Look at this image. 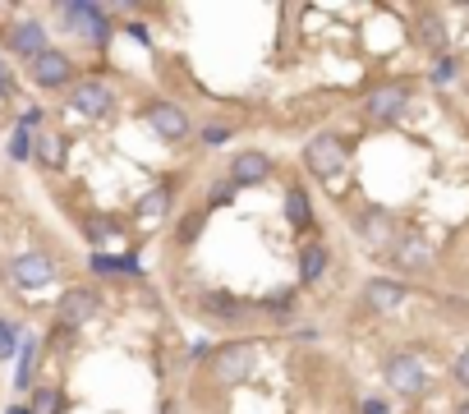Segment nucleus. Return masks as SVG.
<instances>
[{
	"label": "nucleus",
	"mask_w": 469,
	"mask_h": 414,
	"mask_svg": "<svg viewBox=\"0 0 469 414\" xmlns=\"http://www.w3.org/2000/svg\"><path fill=\"white\" fill-rule=\"evenodd\" d=\"M64 153H70V148H64V138H60V133H42V138H37V153H33V157H37L42 166L60 171V166H64Z\"/></svg>",
	"instance_id": "17"
},
{
	"label": "nucleus",
	"mask_w": 469,
	"mask_h": 414,
	"mask_svg": "<svg viewBox=\"0 0 469 414\" xmlns=\"http://www.w3.org/2000/svg\"><path fill=\"white\" fill-rule=\"evenodd\" d=\"M5 414H33V409H28V405H10Z\"/></svg>",
	"instance_id": "34"
},
{
	"label": "nucleus",
	"mask_w": 469,
	"mask_h": 414,
	"mask_svg": "<svg viewBox=\"0 0 469 414\" xmlns=\"http://www.w3.org/2000/svg\"><path fill=\"white\" fill-rule=\"evenodd\" d=\"M28 74H33V84H37V88H46V93H51V88H64V84L74 79V60L64 55V51H55V46H51V51H42V55L28 64Z\"/></svg>",
	"instance_id": "5"
},
{
	"label": "nucleus",
	"mask_w": 469,
	"mask_h": 414,
	"mask_svg": "<svg viewBox=\"0 0 469 414\" xmlns=\"http://www.w3.org/2000/svg\"><path fill=\"white\" fill-rule=\"evenodd\" d=\"M148 124H152V133L161 138V143H184L189 138V115L175 106V102H148Z\"/></svg>",
	"instance_id": "6"
},
{
	"label": "nucleus",
	"mask_w": 469,
	"mask_h": 414,
	"mask_svg": "<svg viewBox=\"0 0 469 414\" xmlns=\"http://www.w3.org/2000/svg\"><path fill=\"white\" fill-rule=\"evenodd\" d=\"M419 42H424L428 51H437V60H442V51H446V24H442L437 15H424V24H419Z\"/></svg>",
	"instance_id": "20"
},
{
	"label": "nucleus",
	"mask_w": 469,
	"mask_h": 414,
	"mask_svg": "<svg viewBox=\"0 0 469 414\" xmlns=\"http://www.w3.org/2000/svg\"><path fill=\"white\" fill-rule=\"evenodd\" d=\"M364 111H368V120L391 124L400 111H405V88H373L368 102H364Z\"/></svg>",
	"instance_id": "14"
},
{
	"label": "nucleus",
	"mask_w": 469,
	"mask_h": 414,
	"mask_svg": "<svg viewBox=\"0 0 469 414\" xmlns=\"http://www.w3.org/2000/svg\"><path fill=\"white\" fill-rule=\"evenodd\" d=\"M33 153H37V133L19 124V129L10 133V162H28Z\"/></svg>",
	"instance_id": "21"
},
{
	"label": "nucleus",
	"mask_w": 469,
	"mask_h": 414,
	"mask_svg": "<svg viewBox=\"0 0 469 414\" xmlns=\"http://www.w3.org/2000/svg\"><path fill=\"white\" fill-rule=\"evenodd\" d=\"M290 304H295V295L286 291V295H272V300H267V309H272V313H290Z\"/></svg>",
	"instance_id": "29"
},
{
	"label": "nucleus",
	"mask_w": 469,
	"mask_h": 414,
	"mask_svg": "<svg viewBox=\"0 0 469 414\" xmlns=\"http://www.w3.org/2000/svg\"><path fill=\"white\" fill-rule=\"evenodd\" d=\"M60 19H64V28L79 33V37H88L93 46H106V42H111V19H106L102 5H88V0H70V5H60Z\"/></svg>",
	"instance_id": "2"
},
{
	"label": "nucleus",
	"mask_w": 469,
	"mask_h": 414,
	"mask_svg": "<svg viewBox=\"0 0 469 414\" xmlns=\"http://www.w3.org/2000/svg\"><path fill=\"white\" fill-rule=\"evenodd\" d=\"M405 286L400 281H391V276H373V281L364 286V304L373 309V313H396L400 304H405Z\"/></svg>",
	"instance_id": "11"
},
{
	"label": "nucleus",
	"mask_w": 469,
	"mask_h": 414,
	"mask_svg": "<svg viewBox=\"0 0 469 414\" xmlns=\"http://www.w3.org/2000/svg\"><path fill=\"white\" fill-rule=\"evenodd\" d=\"M19 124H24V129H37V124H42V111H37V106H28V111L19 115Z\"/></svg>",
	"instance_id": "31"
},
{
	"label": "nucleus",
	"mask_w": 469,
	"mask_h": 414,
	"mask_svg": "<svg viewBox=\"0 0 469 414\" xmlns=\"http://www.w3.org/2000/svg\"><path fill=\"white\" fill-rule=\"evenodd\" d=\"M28 409H33V414H64V396H60L55 387H37Z\"/></svg>",
	"instance_id": "22"
},
{
	"label": "nucleus",
	"mask_w": 469,
	"mask_h": 414,
	"mask_svg": "<svg viewBox=\"0 0 469 414\" xmlns=\"http://www.w3.org/2000/svg\"><path fill=\"white\" fill-rule=\"evenodd\" d=\"M386 382H391L396 396H419L424 382H428L424 360H419V355H391V360H386Z\"/></svg>",
	"instance_id": "7"
},
{
	"label": "nucleus",
	"mask_w": 469,
	"mask_h": 414,
	"mask_svg": "<svg viewBox=\"0 0 469 414\" xmlns=\"http://www.w3.org/2000/svg\"><path fill=\"white\" fill-rule=\"evenodd\" d=\"M55 276V258L51 253H42V249H33V253H19L15 262H10V281L19 286V291H42L46 281Z\"/></svg>",
	"instance_id": "4"
},
{
	"label": "nucleus",
	"mask_w": 469,
	"mask_h": 414,
	"mask_svg": "<svg viewBox=\"0 0 469 414\" xmlns=\"http://www.w3.org/2000/svg\"><path fill=\"white\" fill-rule=\"evenodd\" d=\"M451 378L460 382V387H469V345L460 350V360H455V369H451Z\"/></svg>",
	"instance_id": "28"
},
{
	"label": "nucleus",
	"mask_w": 469,
	"mask_h": 414,
	"mask_svg": "<svg viewBox=\"0 0 469 414\" xmlns=\"http://www.w3.org/2000/svg\"><path fill=\"white\" fill-rule=\"evenodd\" d=\"M198 138H203V143H208V148H221V143H226V138H230V124H208V129H203V133H198Z\"/></svg>",
	"instance_id": "26"
},
{
	"label": "nucleus",
	"mask_w": 469,
	"mask_h": 414,
	"mask_svg": "<svg viewBox=\"0 0 469 414\" xmlns=\"http://www.w3.org/2000/svg\"><path fill=\"white\" fill-rule=\"evenodd\" d=\"M391 258L405 271H428L433 267V244H428L424 231H400L396 244H391Z\"/></svg>",
	"instance_id": "8"
},
{
	"label": "nucleus",
	"mask_w": 469,
	"mask_h": 414,
	"mask_svg": "<svg viewBox=\"0 0 469 414\" xmlns=\"http://www.w3.org/2000/svg\"><path fill=\"white\" fill-rule=\"evenodd\" d=\"M102 313V295L93 291V286H74V291H64L60 295V304H55V322L64 327V331H79L83 322H93Z\"/></svg>",
	"instance_id": "3"
},
{
	"label": "nucleus",
	"mask_w": 469,
	"mask_h": 414,
	"mask_svg": "<svg viewBox=\"0 0 469 414\" xmlns=\"http://www.w3.org/2000/svg\"><path fill=\"white\" fill-rule=\"evenodd\" d=\"M93 271H139V258H106V253H93Z\"/></svg>",
	"instance_id": "23"
},
{
	"label": "nucleus",
	"mask_w": 469,
	"mask_h": 414,
	"mask_svg": "<svg viewBox=\"0 0 469 414\" xmlns=\"http://www.w3.org/2000/svg\"><path fill=\"white\" fill-rule=\"evenodd\" d=\"M33 373H37V340L28 336V340L19 345V373H15V387L28 391V387H33Z\"/></svg>",
	"instance_id": "19"
},
{
	"label": "nucleus",
	"mask_w": 469,
	"mask_h": 414,
	"mask_svg": "<svg viewBox=\"0 0 469 414\" xmlns=\"http://www.w3.org/2000/svg\"><path fill=\"white\" fill-rule=\"evenodd\" d=\"M455 414H469V400H464V405H460V409H455Z\"/></svg>",
	"instance_id": "35"
},
{
	"label": "nucleus",
	"mask_w": 469,
	"mask_h": 414,
	"mask_svg": "<svg viewBox=\"0 0 469 414\" xmlns=\"http://www.w3.org/2000/svg\"><path fill=\"white\" fill-rule=\"evenodd\" d=\"M286 217H290L295 231H308V226H313V207H308L304 189H286Z\"/></svg>",
	"instance_id": "18"
},
{
	"label": "nucleus",
	"mask_w": 469,
	"mask_h": 414,
	"mask_svg": "<svg viewBox=\"0 0 469 414\" xmlns=\"http://www.w3.org/2000/svg\"><path fill=\"white\" fill-rule=\"evenodd\" d=\"M253 360H258V350H253L249 340H230V345H221V350H217V378L235 387V382H244L253 373Z\"/></svg>",
	"instance_id": "9"
},
{
	"label": "nucleus",
	"mask_w": 469,
	"mask_h": 414,
	"mask_svg": "<svg viewBox=\"0 0 469 414\" xmlns=\"http://www.w3.org/2000/svg\"><path fill=\"white\" fill-rule=\"evenodd\" d=\"M364 414H386V400H364Z\"/></svg>",
	"instance_id": "32"
},
{
	"label": "nucleus",
	"mask_w": 469,
	"mask_h": 414,
	"mask_svg": "<svg viewBox=\"0 0 469 414\" xmlns=\"http://www.w3.org/2000/svg\"><path fill=\"white\" fill-rule=\"evenodd\" d=\"M455 69H460V64H455L451 55H442V60H437V69H433V84H451V79H455Z\"/></svg>",
	"instance_id": "27"
},
{
	"label": "nucleus",
	"mask_w": 469,
	"mask_h": 414,
	"mask_svg": "<svg viewBox=\"0 0 469 414\" xmlns=\"http://www.w3.org/2000/svg\"><path fill=\"white\" fill-rule=\"evenodd\" d=\"M70 106H74L79 115H88V120H102V115L115 106V93H111L102 79H83V84L70 88Z\"/></svg>",
	"instance_id": "10"
},
{
	"label": "nucleus",
	"mask_w": 469,
	"mask_h": 414,
	"mask_svg": "<svg viewBox=\"0 0 469 414\" xmlns=\"http://www.w3.org/2000/svg\"><path fill=\"white\" fill-rule=\"evenodd\" d=\"M203 309H208V313H221V318H235V313H239V304H235V300H226L221 291L203 295Z\"/></svg>",
	"instance_id": "25"
},
{
	"label": "nucleus",
	"mask_w": 469,
	"mask_h": 414,
	"mask_svg": "<svg viewBox=\"0 0 469 414\" xmlns=\"http://www.w3.org/2000/svg\"><path fill=\"white\" fill-rule=\"evenodd\" d=\"M0 93H10V74H5V60H0Z\"/></svg>",
	"instance_id": "33"
},
{
	"label": "nucleus",
	"mask_w": 469,
	"mask_h": 414,
	"mask_svg": "<svg viewBox=\"0 0 469 414\" xmlns=\"http://www.w3.org/2000/svg\"><path fill=\"white\" fill-rule=\"evenodd\" d=\"M19 350V327L10 318H0V360H10Z\"/></svg>",
	"instance_id": "24"
},
{
	"label": "nucleus",
	"mask_w": 469,
	"mask_h": 414,
	"mask_svg": "<svg viewBox=\"0 0 469 414\" xmlns=\"http://www.w3.org/2000/svg\"><path fill=\"white\" fill-rule=\"evenodd\" d=\"M198 226H203V212H189V222H184V231H180V235H184V240H193V235H198Z\"/></svg>",
	"instance_id": "30"
},
{
	"label": "nucleus",
	"mask_w": 469,
	"mask_h": 414,
	"mask_svg": "<svg viewBox=\"0 0 469 414\" xmlns=\"http://www.w3.org/2000/svg\"><path fill=\"white\" fill-rule=\"evenodd\" d=\"M272 180V157L267 153H239L230 162V184H267Z\"/></svg>",
	"instance_id": "13"
},
{
	"label": "nucleus",
	"mask_w": 469,
	"mask_h": 414,
	"mask_svg": "<svg viewBox=\"0 0 469 414\" xmlns=\"http://www.w3.org/2000/svg\"><path fill=\"white\" fill-rule=\"evenodd\" d=\"M327 267H331V249H327L322 240H313V244L299 249V281H304V286H318Z\"/></svg>",
	"instance_id": "15"
},
{
	"label": "nucleus",
	"mask_w": 469,
	"mask_h": 414,
	"mask_svg": "<svg viewBox=\"0 0 469 414\" xmlns=\"http://www.w3.org/2000/svg\"><path fill=\"white\" fill-rule=\"evenodd\" d=\"M166 207H171V189L161 184V189H152V193L139 198V222H143V226H157V222L166 217Z\"/></svg>",
	"instance_id": "16"
},
{
	"label": "nucleus",
	"mask_w": 469,
	"mask_h": 414,
	"mask_svg": "<svg viewBox=\"0 0 469 414\" xmlns=\"http://www.w3.org/2000/svg\"><path fill=\"white\" fill-rule=\"evenodd\" d=\"M304 166H308L318 180H337V175L350 166L346 138H337V133H318L313 143H304Z\"/></svg>",
	"instance_id": "1"
},
{
	"label": "nucleus",
	"mask_w": 469,
	"mask_h": 414,
	"mask_svg": "<svg viewBox=\"0 0 469 414\" xmlns=\"http://www.w3.org/2000/svg\"><path fill=\"white\" fill-rule=\"evenodd\" d=\"M10 51H15V55H24V60L33 64L42 51H51V46H46V28H42L37 19L15 24V28H10Z\"/></svg>",
	"instance_id": "12"
}]
</instances>
